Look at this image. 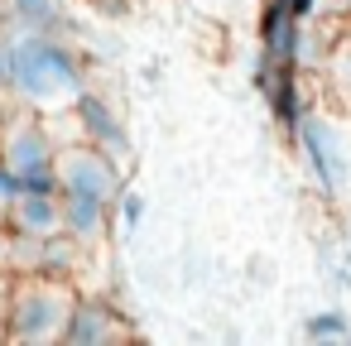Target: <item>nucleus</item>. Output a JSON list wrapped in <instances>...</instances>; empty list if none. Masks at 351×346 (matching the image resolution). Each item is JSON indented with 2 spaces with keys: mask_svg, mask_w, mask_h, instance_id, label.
<instances>
[{
  "mask_svg": "<svg viewBox=\"0 0 351 346\" xmlns=\"http://www.w3.org/2000/svg\"><path fill=\"white\" fill-rule=\"evenodd\" d=\"M68 312H73V288L58 284L53 274H39L29 279L15 303H10V322L5 332L15 341H63V327H68Z\"/></svg>",
  "mask_w": 351,
  "mask_h": 346,
  "instance_id": "2",
  "label": "nucleus"
},
{
  "mask_svg": "<svg viewBox=\"0 0 351 346\" xmlns=\"http://www.w3.org/2000/svg\"><path fill=\"white\" fill-rule=\"evenodd\" d=\"M111 217H116L121 236H135V231H140V221H145V193L121 188V193L111 197Z\"/></svg>",
  "mask_w": 351,
  "mask_h": 346,
  "instance_id": "13",
  "label": "nucleus"
},
{
  "mask_svg": "<svg viewBox=\"0 0 351 346\" xmlns=\"http://www.w3.org/2000/svg\"><path fill=\"white\" fill-rule=\"evenodd\" d=\"M337 82H341V87L351 92V44H346V49L337 53Z\"/></svg>",
  "mask_w": 351,
  "mask_h": 346,
  "instance_id": "17",
  "label": "nucleus"
},
{
  "mask_svg": "<svg viewBox=\"0 0 351 346\" xmlns=\"http://www.w3.org/2000/svg\"><path fill=\"white\" fill-rule=\"evenodd\" d=\"M111 226V202L92 193H63V236H73L82 250H92Z\"/></svg>",
  "mask_w": 351,
  "mask_h": 346,
  "instance_id": "8",
  "label": "nucleus"
},
{
  "mask_svg": "<svg viewBox=\"0 0 351 346\" xmlns=\"http://www.w3.org/2000/svg\"><path fill=\"white\" fill-rule=\"evenodd\" d=\"M58 193H92V197H116L121 193V169H116V159L106 154V149H97V145H68V149H58Z\"/></svg>",
  "mask_w": 351,
  "mask_h": 346,
  "instance_id": "5",
  "label": "nucleus"
},
{
  "mask_svg": "<svg viewBox=\"0 0 351 346\" xmlns=\"http://www.w3.org/2000/svg\"><path fill=\"white\" fill-rule=\"evenodd\" d=\"M20 193H25V178L5 164V154H0V217L15 207V197H20Z\"/></svg>",
  "mask_w": 351,
  "mask_h": 346,
  "instance_id": "14",
  "label": "nucleus"
},
{
  "mask_svg": "<svg viewBox=\"0 0 351 346\" xmlns=\"http://www.w3.org/2000/svg\"><path fill=\"white\" fill-rule=\"evenodd\" d=\"M82 87H87L82 63L58 34H15V82H10V92L25 106H34V111L73 106Z\"/></svg>",
  "mask_w": 351,
  "mask_h": 346,
  "instance_id": "1",
  "label": "nucleus"
},
{
  "mask_svg": "<svg viewBox=\"0 0 351 346\" xmlns=\"http://www.w3.org/2000/svg\"><path fill=\"white\" fill-rule=\"evenodd\" d=\"M73 121H77V135H82L87 145L106 149L111 159H125V154H130L125 121H121V111H116V106H111L101 92L82 87V92H77V101H73Z\"/></svg>",
  "mask_w": 351,
  "mask_h": 346,
  "instance_id": "6",
  "label": "nucleus"
},
{
  "mask_svg": "<svg viewBox=\"0 0 351 346\" xmlns=\"http://www.w3.org/2000/svg\"><path fill=\"white\" fill-rule=\"evenodd\" d=\"M293 140H298V149H303V169H308L313 188H317L322 197H337V193L346 188V173H351V159H346L341 135H337L317 111H303L298 125H293Z\"/></svg>",
  "mask_w": 351,
  "mask_h": 346,
  "instance_id": "4",
  "label": "nucleus"
},
{
  "mask_svg": "<svg viewBox=\"0 0 351 346\" xmlns=\"http://www.w3.org/2000/svg\"><path fill=\"white\" fill-rule=\"evenodd\" d=\"M0 154L5 164L25 178V188H39V193H58V145L49 135V125L39 116H15L5 130H0Z\"/></svg>",
  "mask_w": 351,
  "mask_h": 346,
  "instance_id": "3",
  "label": "nucleus"
},
{
  "mask_svg": "<svg viewBox=\"0 0 351 346\" xmlns=\"http://www.w3.org/2000/svg\"><path fill=\"white\" fill-rule=\"evenodd\" d=\"M121 336V322L111 317L106 303H92V298H73V312H68V327H63V341L68 346H101Z\"/></svg>",
  "mask_w": 351,
  "mask_h": 346,
  "instance_id": "10",
  "label": "nucleus"
},
{
  "mask_svg": "<svg viewBox=\"0 0 351 346\" xmlns=\"http://www.w3.org/2000/svg\"><path fill=\"white\" fill-rule=\"evenodd\" d=\"M284 5H289V15H293V20H303V25H308V20H317V15H322L327 0H284Z\"/></svg>",
  "mask_w": 351,
  "mask_h": 346,
  "instance_id": "16",
  "label": "nucleus"
},
{
  "mask_svg": "<svg viewBox=\"0 0 351 346\" xmlns=\"http://www.w3.org/2000/svg\"><path fill=\"white\" fill-rule=\"evenodd\" d=\"M5 20L15 34H63L68 5L63 0H5Z\"/></svg>",
  "mask_w": 351,
  "mask_h": 346,
  "instance_id": "11",
  "label": "nucleus"
},
{
  "mask_svg": "<svg viewBox=\"0 0 351 346\" xmlns=\"http://www.w3.org/2000/svg\"><path fill=\"white\" fill-rule=\"evenodd\" d=\"M5 217H10V226H15L20 236H39V240L63 236V193H39V188H25Z\"/></svg>",
  "mask_w": 351,
  "mask_h": 346,
  "instance_id": "7",
  "label": "nucleus"
},
{
  "mask_svg": "<svg viewBox=\"0 0 351 346\" xmlns=\"http://www.w3.org/2000/svg\"><path fill=\"white\" fill-rule=\"evenodd\" d=\"M303 336H308L313 346H337V341H351V317H346L341 308H322V312H313V317L303 322Z\"/></svg>",
  "mask_w": 351,
  "mask_h": 346,
  "instance_id": "12",
  "label": "nucleus"
},
{
  "mask_svg": "<svg viewBox=\"0 0 351 346\" xmlns=\"http://www.w3.org/2000/svg\"><path fill=\"white\" fill-rule=\"evenodd\" d=\"M298 44H303V20L289 15L284 0H265V10H260V49L274 63H293Z\"/></svg>",
  "mask_w": 351,
  "mask_h": 346,
  "instance_id": "9",
  "label": "nucleus"
},
{
  "mask_svg": "<svg viewBox=\"0 0 351 346\" xmlns=\"http://www.w3.org/2000/svg\"><path fill=\"white\" fill-rule=\"evenodd\" d=\"M10 82H15V29L0 25V87L10 92Z\"/></svg>",
  "mask_w": 351,
  "mask_h": 346,
  "instance_id": "15",
  "label": "nucleus"
}]
</instances>
